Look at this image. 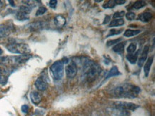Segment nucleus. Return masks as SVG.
Listing matches in <instances>:
<instances>
[{
	"label": "nucleus",
	"instance_id": "obj_1",
	"mask_svg": "<svg viewBox=\"0 0 155 116\" xmlns=\"http://www.w3.org/2000/svg\"><path fill=\"white\" fill-rule=\"evenodd\" d=\"M140 88L138 86L130 83H124L118 86L112 90V95L117 98H136L140 93Z\"/></svg>",
	"mask_w": 155,
	"mask_h": 116
},
{
	"label": "nucleus",
	"instance_id": "obj_2",
	"mask_svg": "<svg viewBox=\"0 0 155 116\" xmlns=\"http://www.w3.org/2000/svg\"><path fill=\"white\" fill-rule=\"evenodd\" d=\"M82 73L87 80H94L101 73V68L92 60L82 61Z\"/></svg>",
	"mask_w": 155,
	"mask_h": 116
},
{
	"label": "nucleus",
	"instance_id": "obj_3",
	"mask_svg": "<svg viewBox=\"0 0 155 116\" xmlns=\"http://www.w3.org/2000/svg\"><path fill=\"white\" fill-rule=\"evenodd\" d=\"M7 50L12 54H28L31 50L29 46L26 44H19V43H13L7 46Z\"/></svg>",
	"mask_w": 155,
	"mask_h": 116
},
{
	"label": "nucleus",
	"instance_id": "obj_4",
	"mask_svg": "<svg viewBox=\"0 0 155 116\" xmlns=\"http://www.w3.org/2000/svg\"><path fill=\"white\" fill-rule=\"evenodd\" d=\"M50 71L55 80H59L64 76V62L62 61H55L50 66Z\"/></svg>",
	"mask_w": 155,
	"mask_h": 116
},
{
	"label": "nucleus",
	"instance_id": "obj_5",
	"mask_svg": "<svg viewBox=\"0 0 155 116\" xmlns=\"http://www.w3.org/2000/svg\"><path fill=\"white\" fill-rule=\"evenodd\" d=\"M113 107L114 108L120 110V111H135L139 108V105L132 103H129V102L124 101H116L113 103Z\"/></svg>",
	"mask_w": 155,
	"mask_h": 116
},
{
	"label": "nucleus",
	"instance_id": "obj_6",
	"mask_svg": "<svg viewBox=\"0 0 155 116\" xmlns=\"http://www.w3.org/2000/svg\"><path fill=\"white\" fill-rule=\"evenodd\" d=\"M65 71H66V75L68 78H71L75 77L77 74V71H78L76 63H74L73 61H69V63L67 64Z\"/></svg>",
	"mask_w": 155,
	"mask_h": 116
},
{
	"label": "nucleus",
	"instance_id": "obj_7",
	"mask_svg": "<svg viewBox=\"0 0 155 116\" xmlns=\"http://www.w3.org/2000/svg\"><path fill=\"white\" fill-rule=\"evenodd\" d=\"M35 85L36 88H37V90H40V91H44V90H46L48 88V84L46 80L45 79V78H43L42 76H40L36 80L35 83Z\"/></svg>",
	"mask_w": 155,
	"mask_h": 116
},
{
	"label": "nucleus",
	"instance_id": "obj_8",
	"mask_svg": "<svg viewBox=\"0 0 155 116\" xmlns=\"http://www.w3.org/2000/svg\"><path fill=\"white\" fill-rule=\"evenodd\" d=\"M149 50H150V46L149 45H147L144 47L143 49V51L141 54L140 58H139L138 61V66L139 67H142V66L144 65V64L146 61L147 58V55L149 54Z\"/></svg>",
	"mask_w": 155,
	"mask_h": 116
},
{
	"label": "nucleus",
	"instance_id": "obj_9",
	"mask_svg": "<svg viewBox=\"0 0 155 116\" xmlns=\"http://www.w3.org/2000/svg\"><path fill=\"white\" fill-rule=\"evenodd\" d=\"M12 31L11 26L6 24H0V38H5L9 36Z\"/></svg>",
	"mask_w": 155,
	"mask_h": 116
},
{
	"label": "nucleus",
	"instance_id": "obj_10",
	"mask_svg": "<svg viewBox=\"0 0 155 116\" xmlns=\"http://www.w3.org/2000/svg\"><path fill=\"white\" fill-rule=\"evenodd\" d=\"M54 22L55 25L58 27V28H61L65 25L66 24V19L63 17L62 15H57L56 17H54Z\"/></svg>",
	"mask_w": 155,
	"mask_h": 116
},
{
	"label": "nucleus",
	"instance_id": "obj_11",
	"mask_svg": "<svg viewBox=\"0 0 155 116\" xmlns=\"http://www.w3.org/2000/svg\"><path fill=\"white\" fill-rule=\"evenodd\" d=\"M31 101L35 105H38L41 101V96L37 91H32L30 93Z\"/></svg>",
	"mask_w": 155,
	"mask_h": 116
},
{
	"label": "nucleus",
	"instance_id": "obj_12",
	"mask_svg": "<svg viewBox=\"0 0 155 116\" xmlns=\"http://www.w3.org/2000/svg\"><path fill=\"white\" fill-rule=\"evenodd\" d=\"M31 58V56L29 54H24L20 55L19 56H15L13 57V61L16 63V64H22V63L27 61Z\"/></svg>",
	"mask_w": 155,
	"mask_h": 116
},
{
	"label": "nucleus",
	"instance_id": "obj_13",
	"mask_svg": "<svg viewBox=\"0 0 155 116\" xmlns=\"http://www.w3.org/2000/svg\"><path fill=\"white\" fill-rule=\"evenodd\" d=\"M152 18V14L149 11H146V12L142 13L141 14L139 15L138 19L139 20L143 21V22H147Z\"/></svg>",
	"mask_w": 155,
	"mask_h": 116
},
{
	"label": "nucleus",
	"instance_id": "obj_14",
	"mask_svg": "<svg viewBox=\"0 0 155 116\" xmlns=\"http://www.w3.org/2000/svg\"><path fill=\"white\" fill-rule=\"evenodd\" d=\"M153 59H154V57L153 56L150 57V58L147 59V61H146V64H145V65H144V70L145 76H146V77H147V76H149V74H150L151 66H152V63H153Z\"/></svg>",
	"mask_w": 155,
	"mask_h": 116
},
{
	"label": "nucleus",
	"instance_id": "obj_15",
	"mask_svg": "<svg viewBox=\"0 0 155 116\" xmlns=\"http://www.w3.org/2000/svg\"><path fill=\"white\" fill-rule=\"evenodd\" d=\"M139 53L140 51L137 52L135 54H130L127 55L126 58L129 62H130L132 64H135L138 60V56H139Z\"/></svg>",
	"mask_w": 155,
	"mask_h": 116
},
{
	"label": "nucleus",
	"instance_id": "obj_16",
	"mask_svg": "<svg viewBox=\"0 0 155 116\" xmlns=\"http://www.w3.org/2000/svg\"><path fill=\"white\" fill-rule=\"evenodd\" d=\"M125 44H126V42H125V41H124V42L118 43V44H117L114 47H113L112 50L114 51V52L118 53V54H122V53L124 52Z\"/></svg>",
	"mask_w": 155,
	"mask_h": 116
},
{
	"label": "nucleus",
	"instance_id": "obj_17",
	"mask_svg": "<svg viewBox=\"0 0 155 116\" xmlns=\"http://www.w3.org/2000/svg\"><path fill=\"white\" fill-rule=\"evenodd\" d=\"M16 18L19 21H25L29 19V14L19 11L16 14Z\"/></svg>",
	"mask_w": 155,
	"mask_h": 116
},
{
	"label": "nucleus",
	"instance_id": "obj_18",
	"mask_svg": "<svg viewBox=\"0 0 155 116\" xmlns=\"http://www.w3.org/2000/svg\"><path fill=\"white\" fill-rule=\"evenodd\" d=\"M120 73L119 71L118 68H117V66H113V67L110 69V71H109L108 74H107V75L106 76V79H108V78L113 77V76H118L120 75Z\"/></svg>",
	"mask_w": 155,
	"mask_h": 116
},
{
	"label": "nucleus",
	"instance_id": "obj_19",
	"mask_svg": "<svg viewBox=\"0 0 155 116\" xmlns=\"http://www.w3.org/2000/svg\"><path fill=\"white\" fill-rule=\"evenodd\" d=\"M124 24V19H114L111 21L110 24H109V27H120L122 26Z\"/></svg>",
	"mask_w": 155,
	"mask_h": 116
},
{
	"label": "nucleus",
	"instance_id": "obj_20",
	"mask_svg": "<svg viewBox=\"0 0 155 116\" xmlns=\"http://www.w3.org/2000/svg\"><path fill=\"white\" fill-rule=\"evenodd\" d=\"M145 5H146V2L144 1L135 2L131 6L130 9H140L141 8L144 7Z\"/></svg>",
	"mask_w": 155,
	"mask_h": 116
},
{
	"label": "nucleus",
	"instance_id": "obj_21",
	"mask_svg": "<svg viewBox=\"0 0 155 116\" xmlns=\"http://www.w3.org/2000/svg\"><path fill=\"white\" fill-rule=\"evenodd\" d=\"M141 30H132V29H127L124 31V36L126 37H131L133 36H136L141 33Z\"/></svg>",
	"mask_w": 155,
	"mask_h": 116
},
{
	"label": "nucleus",
	"instance_id": "obj_22",
	"mask_svg": "<svg viewBox=\"0 0 155 116\" xmlns=\"http://www.w3.org/2000/svg\"><path fill=\"white\" fill-rule=\"evenodd\" d=\"M43 25L44 23L40 22V21H38V22H34L31 24L30 26H29V28H30V30L31 31H37L42 28Z\"/></svg>",
	"mask_w": 155,
	"mask_h": 116
},
{
	"label": "nucleus",
	"instance_id": "obj_23",
	"mask_svg": "<svg viewBox=\"0 0 155 116\" xmlns=\"http://www.w3.org/2000/svg\"><path fill=\"white\" fill-rule=\"evenodd\" d=\"M115 5H116V3H115L114 0H109V1L105 2L102 7L104 9H112V8H114L115 7Z\"/></svg>",
	"mask_w": 155,
	"mask_h": 116
},
{
	"label": "nucleus",
	"instance_id": "obj_24",
	"mask_svg": "<svg viewBox=\"0 0 155 116\" xmlns=\"http://www.w3.org/2000/svg\"><path fill=\"white\" fill-rule=\"evenodd\" d=\"M127 50L129 54H133V53H134L137 50V44H134V43H132V44H130V46H128Z\"/></svg>",
	"mask_w": 155,
	"mask_h": 116
},
{
	"label": "nucleus",
	"instance_id": "obj_25",
	"mask_svg": "<svg viewBox=\"0 0 155 116\" xmlns=\"http://www.w3.org/2000/svg\"><path fill=\"white\" fill-rule=\"evenodd\" d=\"M125 14V12L124 11H117V12H115L113 15V18L114 19H122L123 17H124Z\"/></svg>",
	"mask_w": 155,
	"mask_h": 116
},
{
	"label": "nucleus",
	"instance_id": "obj_26",
	"mask_svg": "<svg viewBox=\"0 0 155 116\" xmlns=\"http://www.w3.org/2000/svg\"><path fill=\"white\" fill-rule=\"evenodd\" d=\"M123 30L122 29H120V30H117V29H112V30L109 31V34L107 35V37L111 36H114V35H117L120 34L122 33V31Z\"/></svg>",
	"mask_w": 155,
	"mask_h": 116
},
{
	"label": "nucleus",
	"instance_id": "obj_27",
	"mask_svg": "<svg viewBox=\"0 0 155 116\" xmlns=\"http://www.w3.org/2000/svg\"><path fill=\"white\" fill-rule=\"evenodd\" d=\"M126 17L129 21H132L136 18V14L132 11H129L128 13L126 14Z\"/></svg>",
	"mask_w": 155,
	"mask_h": 116
},
{
	"label": "nucleus",
	"instance_id": "obj_28",
	"mask_svg": "<svg viewBox=\"0 0 155 116\" xmlns=\"http://www.w3.org/2000/svg\"><path fill=\"white\" fill-rule=\"evenodd\" d=\"M47 11V9L45 7H39L38 9V10L37 11V12H36V16H41V15H43Z\"/></svg>",
	"mask_w": 155,
	"mask_h": 116
},
{
	"label": "nucleus",
	"instance_id": "obj_29",
	"mask_svg": "<svg viewBox=\"0 0 155 116\" xmlns=\"http://www.w3.org/2000/svg\"><path fill=\"white\" fill-rule=\"evenodd\" d=\"M122 40V38H120V39H114V40L108 41L107 42V46H112V45H113V44H117V43H120V41H121Z\"/></svg>",
	"mask_w": 155,
	"mask_h": 116
},
{
	"label": "nucleus",
	"instance_id": "obj_30",
	"mask_svg": "<svg viewBox=\"0 0 155 116\" xmlns=\"http://www.w3.org/2000/svg\"><path fill=\"white\" fill-rule=\"evenodd\" d=\"M7 77H6V76L4 75H0V84L4 85V84L7 83Z\"/></svg>",
	"mask_w": 155,
	"mask_h": 116
},
{
	"label": "nucleus",
	"instance_id": "obj_31",
	"mask_svg": "<svg viewBox=\"0 0 155 116\" xmlns=\"http://www.w3.org/2000/svg\"><path fill=\"white\" fill-rule=\"evenodd\" d=\"M49 7L51 8H52V9H54L55 7H57V0H51V1H49Z\"/></svg>",
	"mask_w": 155,
	"mask_h": 116
},
{
	"label": "nucleus",
	"instance_id": "obj_32",
	"mask_svg": "<svg viewBox=\"0 0 155 116\" xmlns=\"http://www.w3.org/2000/svg\"><path fill=\"white\" fill-rule=\"evenodd\" d=\"M29 109V108L27 105H24L21 106V111H22L24 113H28Z\"/></svg>",
	"mask_w": 155,
	"mask_h": 116
},
{
	"label": "nucleus",
	"instance_id": "obj_33",
	"mask_svg": "<svg viewBox=\"0 0 155 116\" xmlns=\"http://www.w3.org/2000/svg\"><path fill=\"white\" fill-rule=\"evenodd\" d=\"M110 19H111L110 17H109V16H108V15H107L106 17H105L104 21H103V24H106L108 23L109 20H110Z\"/></svg>",
	"mask_w": 155,
	"mask_h": 116
},
{
	"label": "nucleus",
	"instance_id": "obj_34",
	"mask_svg": "<svg viewBox=\"0 0 155 116\" xmlns=\"http://www.w3.org/2000/svg\"><path fill=\"white\" fill-rule=\"evenodd\" d=\"M125 2H126L125 0H116V1H115L116 5H123V4H124Z\"/></svg>",
	"mask_w": 155,
	"mask_h": 116
},
{
	"label": "nucleus",
	"instance_id": "obj_35",
	"mask_svg": "<svg viewBox=\"0 0 155 116\" xmlns=\"http://www.w3.org/2000/svg\"><path fill=\"white\" fill-rule=\"evenodd\" d=\"M6 73H7V71H6V70L5 69V68L0 67V75H3V74H6Z\"/></svg>",
	"mask_w": 155,
	"mask_h": 116
},
{
	"label": "nucleus",
	"instance_id": "obj_36",
	"mask_svg": "<svg viewBox=\"0 0 155 116\" xmlns=\"http://www.w3.org/2000/svg\"><path fill=\"white\" fill-rule=\"evenodd\" d=\"M2 49L1 48H0V55H1L2 54Z\"/></svg>",
	"mask_w": 155,
	"mask_h": 116
}]
</instances>
